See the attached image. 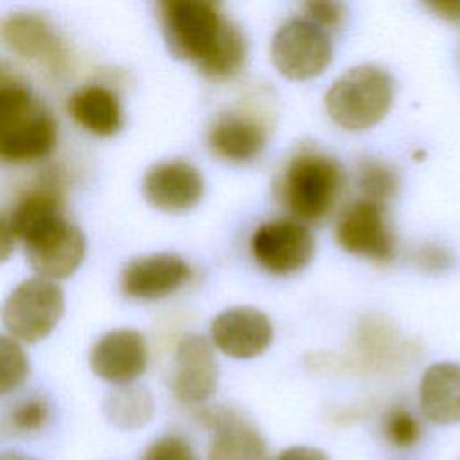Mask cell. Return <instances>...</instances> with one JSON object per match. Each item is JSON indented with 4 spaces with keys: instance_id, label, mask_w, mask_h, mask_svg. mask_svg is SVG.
I'll use <instances>...</instances> for the list:
<instances>
[{
    "instance_id": "7402d4cb",
    "label": "cell",
    "mask_w": 460,
    "mask_h": 460,
    "mask_svg": "<svg viewBox=\"0 0 460 460\" xmlns=\"http://www.w3.org/2000/svg\"><path fill=\"white\" fill-rule=\"evenodd\" d=\"M246 38L241 29L232 23L221 41L196 68L210 81H230L243 70L246 63Z\"/></svg>"
},
{
    "instance_id": "f546056e",
    "label": "cell",
    "mask_w": 460,
    "mask_h": 460,
    "mask_svg": "<svg viewBox=\"0 0 460 460\" xmlns=\"http://www.w3.org/2000/svg\"><path fill=\"white\" fill-rule=\"evenodd\" d=\"M277 460H327L325 453L316 447L307 446H295L280 451L277 455Z\"/></svg>"
},
{
    "instance_id": "7a4b0ae2",
    "label": "cell",
    "mask_w": 460,
    "mask_h": 460,
    "mask_svg": "<svg viewBox=\"0 0 460 460\" xmlns=\"http://www.w3.org/2000/svg\"><path fill=\"white\" fill-rule=\"evenodd\" d=\"M58 144L52 111L25 84L0 74V162L34 164Z\"/></svg>"
},
{
    "instance_id": "484cf974",
    "label": "cell",
    "mask_w": 460,
    "mask_h": 460,
    "mask_svg": "<svg viewBox=\"0 0 460 460\" xmlns=\"http://www.w3.org/2000/svg\"><path fill=\"white\" fill-rule=\"evenodd\" d=\"M138 460H198V455L189 440L180 435H164L155 438L140 455Z\"/></svg>"
},
{
    "instance_id": "83f0119b",
    "label": "cell",
    "mask_w": 460,
    "mask_h": 460,
    "mask_svg": "<svg viewBox=\"0 0 460 460\" xmlns=\"http://www.w3.org/2000/svg\"><path fill=\"white\" fill-rule=\"evenodd\" d=\"M413 264L429 275L447 271L455 264V257L449 248L440 243H424L413 252Z\"/></svg>"
},
{
    "instance_id": "f1b7e54d",
    "label": "cell",
    "mask_w": 460,
    "mask_h": 460,
    "mask_svg": "<svg viewBox=\"0 0 460 460\" xmlns=\"http://www.w3.org/2000/svg\"><path fill=\"white\" fill-rule=\"evenodd\" d=\"M420 4L437 18L460 25V0H420Z\"/></svg>"
},
{
    "instance_id": "277c9868",
    "label": "cell",
    "mask_w": 460,
    "mask_h": 460,
    "mask_svg": "<svg viewBox=\"0 0 460 460\" xmlns=\"http://www.w3.org/2000/svg\"><path fill=\"white\" fill-rule=\"evenodd\" d=\"M394 101L392 75L372 63L340 75L325 95L331 120L347 131H365L385 119Z\"/></svg>"
},
{
    "instance_id": "4dcf8cb0",
    "label": "cell",
    "mask_w": 460,
    "mask_h": 460,
    "mask_svg": "<svg viewBox=\"0 0 460 460\" xmlns=\"http://www.w3.org/2000/svg\"><path fill=\"white\" fill-rule=\"evenodd\" d=\"M14 232L5 216L0 214V262L7 261L14 250Z\"/></svg>"
},
{
    "instance_id": "5bb4252c",
    "label": "cell",
    "mask_w": 460,
    "mask_h": 460,
    "mask_svg": "<svg viewBox=\"0 0 460 460\" xmlns=\"http://www.w3.org/2000/svg\"><path fill=\"white\" fill-rule=\"evenodd\" d=\"M4 45L23 59L45 63L52 70H61L66 63V47L52 23L36 13L18 11L0 22Z\"/></svg>"
},
{
    "instance_id": "5b68a950",
    "label": "cell",
    "mask_w": 460,
    "mask_h": 460,
    "mask_svg": "<svg viewBox=\"0 0 460 460\" xmlns=\"http://www.w3.org/2000/svg\"><path fill=\"white\" fill-rule=\"evenodd\" d=\"M31 268L45 279H66L81 266L86 239L65 212L47 214L31 223L20 235Z\"/></svg>"
},
{
    "instance_id": "ffe728a7",
    "label": "cell",
    "mask_w": 460,
    "mask_h": 460,
    "mask_svg": "<svg viewBox=\"0 0 460 460\" xmlns=\"http://www.w3.org/2000/svg\"><path fill=\"white\" fill-rule=\"evenodd\" d=\"M52 406L43 394H23L0 411V435L27 438L38 435L50 422Z\"/></svg>"
},
{
    "instance_id": "44dd1931",
    "label": "cell",
    "mask_w": 460,
    "mask_h": 460,
    "mask_svg": "<svg viewBox=\"0 0 460 460\" xmlns=\"http://www.w3.org/2000/svg\"><path fill=\"white\" fill-rule=\"evenodd\" d=\"M104 413L113 426L122 429H137L151 419L153 397L140 385H117V388L108 392L104 399Z\"/></svg>"
},
{
    "instance_id": "8992f818",
    "label": "cell",
    "mask_w": 460,
    "mask_h": 460,
    "mask_svg": "<svg viewBox=\"0 0 460 460\" xmlns=\"http://www.w3.org/2000/svg\"><path fill=\"white\" fill-rule=\"evenodd\" d=\"M63 313L65 295L61 286L38 275L25 279L7 295L0 318L14 340L36 343L54 331Z\"/></svg>"
},
{
    "instance_id": "52a82bcc",
    "label": "cell",
    "mask_w": 460,
    "mask_h": 460,
    "mask_svg": "<svg viewBox=\"0 0 460 460\" xmlns=\"http://www.w3.org/2000/svg\"><path fill=\"white\" fill-rule=\"evenodd\" d=\"M250 250L257 264L277 277L304 270L314 255V237L305 223L295 217L270 219L255 228Z\"/></svg>"
},
{
    "instance_id": "603a6c76",
    "label": "cell",
    "mask_w": 460,
    "mask_h": 460,
    "mask_svg": "<svg viewBox=\"0 0 460 460\" xmlns=\"http://www.w3.org/2000/svg\"><path fill=\"white\" fill-rule=\"evenodd\" d=\"M356 185L363 199L386 205L399 190V174L386 162L363 158L356 167Z\"/></svg>"
},
{
    "instance_id": "6da1fadb",
    "label": "cell",
    "mask_w": 460,
    "mask_h": 460,
    "mask_svg": "<svg viewBox=\"0 0 460 460\" xmlns=\"http://www.w3.org/2000/svg\"><path fill=\"white\" fill-rule=\"evenodd\" d=\"M345 187L341 164L314 147L298 149L275 180L279 203L302 223H320L336 207Z\"/></svg>"
},
{
    "instance_id": "ac0fdd59",
    "label": "cell",
    "mask_w": 460,
    "mask_h": 460,
    "mask_svg": "<svg viewBox=\"0 0 460 460\" xmlns=\"http://www.w3.org/2000/svg\"><path fill=\"white\" fill-rule=\"evenodd\" d=\"M420 410L428 420L442 426L460 422V365L435 363L431 365L419 386Z\"/></svg>"
},
{
    "instance_id": "2e32d148",
    "label": "cell",
    "mask_w": 460,
    "mask_h": 460,
    "mask_svg": "<svg viewBox=\"0 0 460 460\" xmlns=\"http://www.w3.org/2000/svg\"><path fill=\"white\" fill-rule=\"evenodd\" d=\"M210 338L223 354L250 359L270 347L273 327L270 318L255 307H232L212 320Z\"/></svg>"
},
{
    "instance_id": "4fadbf2b",
    "label": "cell",
    "mask_w": 460,
    "mask_h": 460,
    "mask_svg": "<svg viewBox=\"0 0 460 460\" xmlns=\"http://www.w3.org/2000/svg\"><path fill=\"white\" fill-rule=\"evenodd\" d=\"M142 192L149 205L162 212H187L194 208L205 192L203 176L192 164L174 158L147 169Z\"/></svg>"
},
{
    "instance_id": "d4e9b609",
    "label": "cell",
    "mask_w": 460,
    "mask_h": 460,
    "mask_svg": "<svg viewBox=\"0 0 460 460\" xmlns=\"http://www.w3.org/2000/svg\"><path fill=\"white\" fill-rule=\"evenodd\" d=\"M383 435L394 447L410 449L420 440L422 429L420 422L408 408L394 406L383 419Z\"/></svg>"
},
{
    "instance_id": "cb8c5ba5",
    "label": "cell",
    "mask_w": 460,
    "mask_h": 460,
    "mask_svg": "<svg viewBox=\"0 0 460 460\" xmlns=\"http://www.w3.org/2000/svg\"><path fill=\"white\" fill-rule=\"evenodd\" d=\"M29 370V358L18 340L0 334V397L20 388Z\"/></svg>"
},
{
    "instance_id": "3957f363",
    "label": "cell",
    "mask_w": 460,
    "mask_h": 460,
    "mask_svg": "<svg viewBox=\"0 0 460 460\" xmlns=\"http://www.w3.org/2000/svg\"><path fill=\"white\" fill-rule=\"evenodd\" d=\"M169 52L196 66L230 29L223 0H153Z\"/></svg>"
},
{
    "instance_id": "9a60e30c",
    "label": "cell",
    "mask_w": 460,
    "mask_h": 460,
    "mask_svg": "<svg viewBox=\"0 0 460 460\" xmlns=\"http://www.w3.org/2000/svg\"><path fill=\"white\" fill-rule=\"evenodd\" d=\"M146 338L135 329H113L102 334L90 350V367L101 379L124 385L137 381L147 368Z\"/></svg>"
},
{
    "instance_id": "9c48e42d",
    "label": "cell",
    "mask_w": 460,
    "mask_h": 460,
    "mask_svg": "<svg viewBox=\"0 0 460 460\" xmlns=\"http://www.w3.org/2000/svg\"><path fill=\"white\" fill-rule=\"evenodd\" d=\"M334 235L345 252L376 262H390L397 253V239L386 219L385 205L363 198L341 210Z\"/></svg>"
},
{
    "instance_id": "ba28073f",
    "label": "cell",
    "mask_w": 460,
    "mask_h": 460,
    "mask_svg": "<svg viewBox=\"0 0 460 460\" xmlns=\"http://www.w3.org/2000/svg\"><path fill=\"white\" fill-rule=\"evenodd\" d=\"M332 59V43L325 31L305 18L286 22L271 40V61L291 81L318 77Z\"/></svg>"
},
{
    "instance_id": "8fae6325",
    "label": "cell",
    "mask_w": 460,
    "mask_h": 460,
    "mask_svg": "<svg viewBox=\"0 0 460 460\" xmlns=\"http://www.w3.org/2000/svg\"><path fill=\"white\" fill-rule=\"evenodd\" d=\"M219 367L210 343L198 334L180 340L169 386L174 397L187 404H199L210 399L217 388Z\"/></svg>"
},
{
    "instance_id": "e0dca14e",
    "label": "cell",
    "mask_w": 460,
    "mask_h": 460,
    "mask_svg": "<svg viewBox=\"0 0 460 460\" xmlns=\"http://www.w3.org/2000/svg\"><path fill=\"white\" fill-rule=\"evenodd\" d=\"M201 420L214 431L208 460H268V446L257 428L228 408L205 410Z\"/></svg>"
},
{
    "instance_id": "7c38bea8",
    "label": "cell",
    "mask_w": 460,
    "mask_h": 460,
    "mask_svg": "<svg viewBox=\"0 0 460 460\" xmlns=\"http://www.w3.org/2000/svg\"><path fill=\"white\" fill-rule=\"evenodd\" d=\"M192 277L190 264L176 253H151L131 259L120 271V289L133 300H160Z\"/></svg>"
},
{
    "instance_id": "30bf717a",
    "label": "cell",
    "mask_w": 460,
    "mask_h": 460,
    "mask_svg": "<svg viewBox=\"0 0 460 460\" xmlns=\"http://www.w3.org/2000/svg\"><path fill=\"white\" fill-rule=\"evenodd\" d=\"M268 144V124L259 111L232 108L217 115L207 131V146L214 156L228 164L253 162Z\"/></svg>"
},
{
    "instance_id": "4316f807",
    "label": "cell",
    "mask_w": 460,
    "mask_h": 460,
    "mask_svg": "<svg viewBox=\"0 0 460 460\" xmlns=\"http://www.w3.org/2000/svg\"><path fill=\"white\" fill-rule=\"evenodd\" d=\"M304 16L318 29L329 32L343 25L345 5L341 0H304Z\"/></svg>"
},
{
    "instance_id": "1f68e13d",
    "label": "cell",
    "mask_w": 460,
    "mask_h": 460,
    "mask_svg": "<svg viewBox=\"0 0 460 460\" xmlns=\"http://www.w3.org/2000/svg\"><path fill=\"white\" fill-rule=\"evenodd\" d=\"M0 460H38L27 453H22V451H14V449H5V451H0Z\"/></svg>"
},
{
    "instance_id": "d6986e66",
    "label": "cell",
    "mask_w": 460,
    "mask_h": 460,
    "mask_svg": "<svg viewBox=\"0 0 460 460\" xmlns=\"http://www.w3.org/2000/svg\"><path fill=\"white\" fill-rule=\"evenodd\" d=\"M70 117L88 133L111 137L120 131L124 113L113 90L102 84H86L68 97Z\"/></svg>"
}]
</instances>
